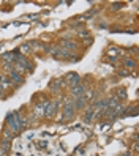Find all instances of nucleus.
Wrapping results in <instances>:
<instances>
[{"label":"nucleus","mask_w":139,"mask_h":156,"mask_svg":"<svg viewBox=\"0 0 139 156\" xmlns=\"http://www.w3.org/2000/svg\"><path fill=\"white\" fill-rule=\"evenodd\" d=\"M117 73H119V76H122V77H125V76H128V74H130V71H128L126 68H119V69H117Z\"/></svg>","instance_id":"nucleus-18"},{"label":"nucleus","mask_w":139,"mask_h":156,"mask_svg":"<svg viewBox=\"0 0 139 156\" xmlns=\"http://www.w3.org/2000/svg\"><path fill=\"white\" fill-rule=\"evenodd\" d=\"M14 63H17V65H21L25 71H32L33 69V63L29 60V58H27L25 55H19V57H17L16 58V62Z\"/></svg>","instance_id":"nucleus-5"},{"label":"nucleus","mask_w":139,"mask_h":156,"mask_svg":"<svg viewBox=\"0 0 139 156\" xmlns=\"http://www.w3.org/2000/svg\"><path fill=\"white\" fill-rule=\"evenodd\" d=\"M63 82H65V85H70V88L71 87H76L78 84H81V77L76 74V73H68L67 76L63 77Z\"/></svg>","instance_id":"nucleus-3"},{"label":"nucleus","mask_w":139,"mask_h":156,"mask_svg":"<svg viewBox=\"0 0 139 156\" xmlns=\"http://www.w3.org/2000/svg\"><path fill=\"white\" fill-rule=\"evenodd\" d=\"M63 85H65L63 79H55V80H52L49 84V90L52 91V93H59V91L63 88Z\"/></svg>","instance_id":"nucleus-7"},{"label":"nucleus","mask_w":139,"mask_h":156,"mask_svg":"<svg viewBox=\"0 0 139 156\" xmlns=\"http://www.w3.org/2000/svg\"><path fill=\"white\" fill-rule=\"evenodd\" d=\"M0 156H6V153H5V151H2V150H0Z\"/></svg>","instance_id":"nucleus-21"},{"label":"nucleus","mask_w":139,"mask_h":156,"mask_svg":"<svg viewBox=\"0 0 139 156\" xmlns=\"http://www.w3.org/2000/svg\"><path fill=\"white\" fill-rule=\"evenodd\" d=\"M2 58H3V62H5V63H10V65H13V63L16 62V58H17V57H16V54H14V52H8V54H5V55H3Z\"/></svg>","instance_id":"nucleus-13"},{"label":"nucleus","mask_w":139,"mask_h":156,"mask_svg":"<svg viewBox=\"0 0 139 156\" xmlns=\"http://www.w3.org/2000/svg\"><path fill=\"white\" fill-rule=\"evenodd\" d=\"M33 117H36V118L44 117V106H43L41 103L35 104V107H33Z\"/></svg>","instance_id":"nucleus-11"},{"label":"nucleus","mask_w":139,"mask_h":156,"mask_svg":"<svg viewBox=\"0 0 139 156\" xmlns=\"http://www.w3.org/2000/svg\"><path fill=\"white\" fill-rule=\"evenodd\" d=\"M10 142H5V140H0V150L2 151H5L6 154H8V151H10Z\"/></svg>","instance_id":"nucleus-17"},{"label":"nucleus","mask_w":139,"mask_h":156,"mask_svg":"<svg viewBox=\"0 0 139 156\" xmlns=\"http://www.w3.org/2000/svg\"><path fill=\"white\" fill-rule=\"evenodd\" d=\"M59 46H60L63 51H67V52H73V51L78 49V43H76L75 40H65V41H62Z\"/></svg>","instance_id":"nucleus-6"},{"label":"nucleus","mask_w":139,"mask_h":156,"mask_svg":"<svg viewBox=\"0 0 139 156\" xmlns=\"http://www.w3.org/2000/svg\"><path fill=\"white\" fill-rule=\"evenodd\" d=\"M78 36H79V38H82V40H90V32L86 30V29H82V30L78 32Z\"/></svg>","instance_id":"nucleus-16"},{"label":"nucleus","mask_w":139,"mask_h":156,"mask_svg":"<svg viewBox=\"0 0 139 156\" xmlns=\"http://www.w3.org/2000/svg\"><path fill=\"white\" fill-rule=\"evenodd\" d=\"M43 106H44V117L46 118H52V117L57 115V112H59V101H55V99L54 101L44 99Z\"/></svg>","instance_id":"nucleus-2"},{"label":"nucleus","mask_w":139,"mask_h":156,"mask_svg":"<svg viewBox=\"0 0 139 156\" xmlns=\"http://www.w3.org/2000/svg\"><path fill=\"white\" fill-rule=\"evenodd\" d=\"M70 91H71V98H73V99H76V98L84 96V93L87 91V88H86V85L81 82V84H78L76 87H71V90H70Z\"/></svg>","instance_id":"nucleus-4"},{"label":"nucleus","mask_w":139,"mask_h":156,"mask_svg":"<svg viewBox=\"0 0 139 156\" xmlns=\"http://www.w3.org/2000/svg\"><path fill=\"white\" fill-rule=\"evenodd\" d=\"M19 118H21L19 112H13V114L8 115V118H6V128H8V129H10L13 134H16V133H19V131H21Z\"/></svg>","instance_id":"nucleus-1"},{"label":"nucleus","mask_w":139,"mask_h":156,"mask_svg":"<svg viewBox=\"0 0 139 156\" xmlns=\"http://www.w3.org/2000/svg\"><path fill=\"white\" fill-rule=\"evenodd\" d=\"M122 63H123V66L125 68H128V69H134L136 68V60L134 58H131V57H123L122 58Z\"/></svg>","instance_id":"nucleus-9"},{"label":"nucleus","mask_w":139,"mask_h":156,"mask_svg":"<svg viewBox=\"0 0 139 156\" xmlns=\"http://www.w3.org/2000/svg\"><path fill=\"white\" fill-rule=\"evenodd\" d=\"M114 96L119 99V103H122V101H125V99H126V90H125L123 87L117 88V90L114 91Z\"/></svg>","instance_id":"nucleus-10"},{"label":"nucleus","mask_w":139,"mask_h":156,"mask_svg":"<svg viewBox=\"0 0 139 156\" xmlns=\"http://www.w3.org/2000/svg\"><path fill=\"white\" fill-rule=\"evenodd\" d=\"M86 104H87V101H86L84 96H81V98H76V99H75V109H76V111H78V109H82Z\"/></svg>","instance_id":"nucleus-14"},{"label":"nucleus","mask_w":139,"mask_h":156,"mask_svg":"<svg viewBox=\"0 0 139 156\" xmlns=\"http://www.w3.org/2000/svg\"><path fill=\"white\" fill-rule=\"evenodd\" d=\"M82 118H84L86 123H90V122L95 118V109L92 107V106H89L86 111H84V115H82Z\"/></svg>","instance_id":"nucleus-8"},{"label":"nucleus","mask_w":139,"mask_h":156,"mask_svg":"<svg viewBox=\"0 0 139 156\" xmlns=\"http://www.w3.org/2000/svg\"><path fill=\"white\" fill-rule=\"evenodd\" d=\"M120 8V3H112V10H119Z\"/></svg>","instance_id":"nucleus-20"},{"label":"nucleus","mask_w":139,"mask_h":156,"mask_svg":"<svg viewBox=\"0 0 139 156\" xmlns=\"http://www.w3.org/2000/svg\"><path fill=\"white\" fill-rule=\"evenodd\" d=\"M136 114H137V107L136 106H131L130 109H123L122 117H125V115H136Z\"/></svg>","instance_id":"nucleus-15"},{"label":"nucleus","mask_w":139,"mask_h":156,"mask_svg":"<svg viewBox=\"0 0 139 156\" xmlns=\"http://www.w3.org/2000/svg\"><path fill=\"white\" fill-rule=\"evenodd\" d=\"M123 156H131V154H130V153H126V154H123Z\"/></svg>","instance_id":"nucleus-22"},{"label":"nucleus","mask_w":139,"mask_h":156,"mask_svg":"<svg viewBox=\"0 0 139 156\" xmlns=\"http://www.w3.org/2000/svg\"><path fill=\"white\" fill-rule=\"evenodd\" d=\"M21 51H22V52H30V51H32V48H30V44H24L22 48H21Z\"/></svg>","instance_id":"nucleus-19"},{"label":"nucleus","mask_w":139,"mask_h":156,"mask_svg":"<svg viewBox=\"0 0 139 156\" xmlns=\"http://www.w3.org/2000/svg\"><path fill=\"white\" fill-rule=\"evenodd\" d=\"M13 137H14V134L8 129V128H5V129L2 131V140H5V142H11L13 140Z\"/></svg>","instance_id":"nucleus-12"}]
</instances>
